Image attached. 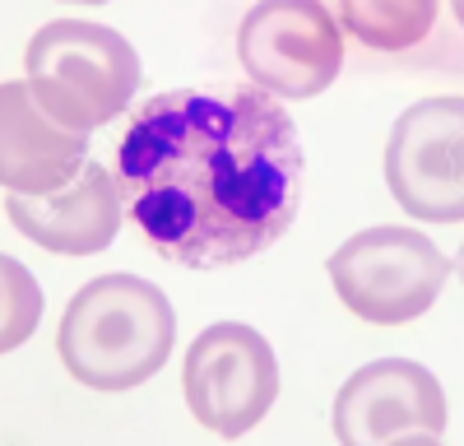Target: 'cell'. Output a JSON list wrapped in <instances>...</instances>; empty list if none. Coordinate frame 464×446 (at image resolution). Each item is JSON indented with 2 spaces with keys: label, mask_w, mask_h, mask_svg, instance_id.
Segmentation results:
<instances>
[{
  "label": "cell",
  "mask_w": 464,
  "mask_h": 446,
  "mask_svg": "<svg viewBox=\"0 0 464 446\" xmlns=\"http://www.w3.org/2000/svg\"><path fill=\"white\" fill-rule=\"evenodd\" d=\"M116 181L130 223L168 266L223 270L293 228L306 154L279 98L256 84L172 89L126 121Z\"/></svg>",
  "instance_id": "obj_1"
},
{
  "label": "cell",
  "mask_w": 464,
  "mask_h": 446,
  "mask_svg": "<svg viewBox=\"0 0 464 446\" xmlns=\"http://www.w3.org/2000/svg\"><path fill=\"white\" fill-rule=\"evenodd\" d=\"M177 340V312L140 275H98L70 297L56 325L61 367L89 391H135L163 372Z\"/></svg>",
  "instance_id": "obj_2"
},
{
  "label": "cell",
  "mask_w": 464,
  "mask_h": 446,
  "mask_svg": "<svg viewBox=\"0 0 464 446\" xmlns=\"http://www.w3.org/2000/svg\"><path fill=\"white\" fill-rule=\"evenodd\" d=\"M28 93L47 117L74 135H89L126 112L140 84V56L121 33L56 19L28 43Z\"/></svg>",
  "instance_id": "obj_3"
},
{
  "label": "cell",
  "mask_w": 464,
  "mask_h": 446,
  "mask_svg": "<svg viewBox=\"0 0 464 446\" xmlns=\"http://www.w3.org/2000/svg\"><path fill=\"white\" fill-rule=\"evenodd\" d=\"M339 303L372 325H409L437 303L450 279V260L418 228L381 223L362 228L325 260Z\"/></svg>",
  "instance_id": "obj_4"
},
{
  "label": "cell",
  "mask_w": 464,
  "mask_h": 446,
  "mask_svg": "<svg viewBox=\"0 0 464 446\" xmlns=\"http://www.w3.org/2000/svg\"><path fill=\"white\" fill-rule=\"evenodd\" d=\"M181 395L196 423L214 437H246L279 400V358L260 330L214 321L186 354Z\"/></svg>",
  "instance_id": "obj_5"
},
{
  "label": "cell",
  "mask_w": 464,
  "mask_h": 446,
  "mask_svg": "<svg viewBox=\"0 0 464 446\" xmlns=\"http://www.w3.org/2000/svg\"><path fill=\"white\" fill-rule=\"evenodd\" d=\"M237 61L269 98H316L343 70V33L321 0H260L237 24Z\"/></svg>",
  "instance_id": "obj_6"
},
{
  "label": "cell",
  "mask_w": 464,
  "mask_h": 446,
  "mask_svg": "<svg viewBox=\"0 0 464 446\" xmlns=\"http://www.w3.org/2000/svg\"><path fill=\"white\" fill-rule=\"evenodd\" d=\"M385 186L422 223L464 218V98H422L385 144Z\"/></svg>",
  "instance_id": "obj_7"
},
{
  "label": "cell",
  "mask_w": 464,
  "mask_h": 446,
  "mask_svg": "<svg viewBox=\"0 0 464 446\" xmlns=\"http://www.w3.org/2000/svg\"><path fill=\"white\" fill-rule=\"evenodd\" d=\"M446 432V391L422 363L381 358L348 377L334 395V437L343 446L437 441Z\"/></svg>",
  "instance_id": "obj_8"
},
{
  "label": "cell",
  "mask_w": 464,
  "mask_h": 446,
  "mask_svg": "<svg viewBox=\"0 0 464 446\" xmlns=\"http://www.w3.org/2000/svg\"><path fill=\"white\" fill-rule=\"evenodd\" d=\"M121 181L107 172L102 163H84V172L70 186L52 196H19L5 191V214L10 223L37 247H47L56 256H93L102 251L116 228H121Z\"/></svg>",
  "instance_id": "obj_9"
},
{
  "label": "cell",
  "mask_w": 464,
  "mask_h": 446,
  "mask_svg": "<svg viewBox=\"0 0 464 446\" xmlns=\"http://www.w3.org/2000/svg\"><path fill=\"white\" fill-rule=\"evenodd\" d=\"M0 102H5V191L52 196L84 172L89 135L56 126L28 93V80L5 84Z\"/></svg>",
  "instance_id": "obj_10"
},
{
  "label": "cell",
  "mask_w": 464,
  "mask_h": 446,
  "mask_svg": "<svg viewBox=\"0 0 464 446\" xmlns=\"http://www.w3.org/2000/svg\"><path fill=\"white\" fill-rule=\"evenodd\" d=\"M432 19H437L432 0H400V5L395 0H372V5L348 0V5H339L334 24L362 37V47H372V52H409L428 37Z\"/></svg>",
  "instance_id": "obj_11"
},
{
  "label": "cell",
  "mask_w": 464,
  "mask_h": 446,
  "mask_svg": "<svg viewBox=\"0 0 464 446\" xmlns=\"http://www.w3.org/2000/svg\"><path fill=\"white\" fill-rule=\"evenodd\" d=\"M0 279H5V330H0V354H10L33 334L37 312H43V297H37L33 275L14 256H0Z\"/></svg>",
  "instance_id": "obj_12"
}]
</instances>
